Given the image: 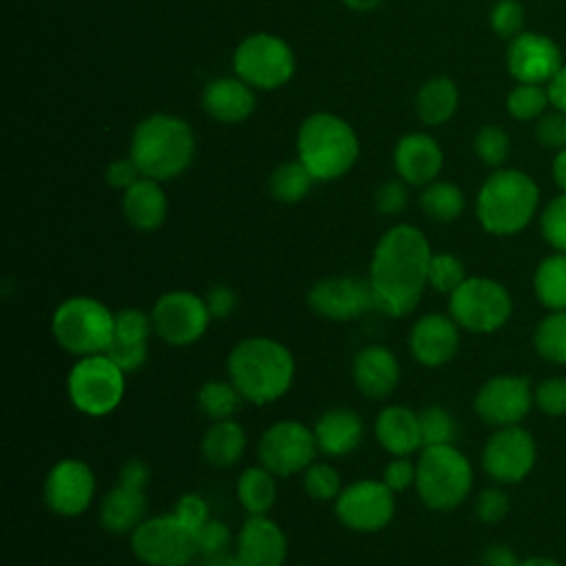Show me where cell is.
<instances>
[{
	"label": "cell",
	"instance_id": "1",
	"mask_svg": "<svg viewBox=\"0 0 566 566\" xmlns=\"http://www.w3.org/2000/svg\"><path fill=\"white\" fill-rule=\"evenodd\" d=\"M431 245L424 232L409 223L391 226L376 241L369 261V287L374 312L387 318L411 314L429 287L427 270Z\"/></svg>",
	"mask_w": 566,
	"mask_h": 566
},
{
	"label": "cell",
	"instance_id": "2",
	"mask_svg": "<svg viewBox=\"0 0 566 566\" xmlns=\"http://www.w3.org/2000/svg\"><path fill=\"white\" fill-rule=\"evenodd\" d=\"M226 378L248 405L279 402L294 385L296 358L292 349L272 336H245L232 345L226 358Z\"/></svg>",
	"mask_w": 566,
	"mask_h": 566
},
{
	"label": "cell",
	"instance_id": "3",
	"mask_svg": "<svg viewBox=\"0 0 566 566\" xmlns=\"http://www.w3.org/2000/svg\"><path fill=\"white\" fill-rule=\"evenodd\" d=\"M539 188L522 170L497 168L478 190L475 214L484 232L493 237H513L522 232L537 214Z\"/></svg>",
	"mask_w": 566,
	"mask_h": 566
},
{
	"label": "cell",
	"instance_id": "4",
	"mask_svg": "<svg viewBox=\"0 0 566 566\" xmlns=\"http://www.w3.org/2000/svg\"><path fill=\"white\" fill-rule=\"evenodd\" d=\"M195 155L190 126L172 115H150L137 124L130 157L144 177L166 181L181 175Z\"/></svg>",
	"mask_w": 566,
	"mask_h": 566
},
{
	"label": "cell",
	"instance_id": "5",
	"mask_svg": "<svg viewBox=\"0 0 566 566\" xmlns=\"http://www.w3.org/2000/svg\"><path fill=\"white\" fill-rule=\"evenodd\" d=\"M475 471L455 444L420 449L416 458V495L424 509L449 513L460 509L473 491Z\"/></svg>",
	"mask_w": 566,
	"mask_h": 566
},
{
	"label": "cell",
	"instance_id": "6",
	"mask_svg": "<svg viewBox=\"0 0 566 566\" xmlns=\"http://www.w3.org/2000/svg\"><path fill=\"white\" fill-rule=\"evenodd\" d=\"M298 161L318 181L343 177L358 157V139L354 128L332 115L314 113L298 128Z\"/></svg>",
	"mask_w": 566,
	"mask_h": 566
},
{
	"label": "cell",
	"instance_id": "7",
	"mask_svg": "<svg viewBox=\"0 0 566 566\" xmlns=\"http://www.w3.org/2000/svg\"><path fill=\"white\" fill-rule=\"evenodd\" d=\"M113 327L115 312L88 294H73L60 301L51 314L53 340L75 358L106 354L113 340Z\"/></svg>",
	"mask_w": 566,
	"mask_h": 566
},
{
	"label": "cell",
	"instance_id": "8",
	"mask_svg": "<svg viewBox=\"0 0 566 566\" xmlns=\"http://www.w3.org/2000/svg\"><path fill=\"white\" fill-rule=\"evenodd\" d=\"M447 312L462 332L489 336L506 327L513 316V296L491 276H467L449 296Z\"/></svg>",
	"mask_w": 566,
	"mask_h": 566
},
{
	"label": "cell",
	"instance_id": "9",
	"mask_svg": "<svg viewBox=\"0 0 566 566\" xmlns=\"http://www.w3.org/2000/svg\"><path fill=\"white\" fill-rule=\"evenodd\" d=\"M126 376L108 354L75 358L66 374V398L88 418L111 416L124 400Z\"/></svg>",
	"mask_w": 566,
	"mask_h": 566
},
{
	"label": "cell",
	"instance_id": "10",
	"mask_svg": "<svg viewBox=\"0 0 566 566\" xmlns=\"http://www.w3.org/2000/svg\"><path fill=\"white\" fill-rule=\"evenodd\" d=\"M128 537L130 553L144 566H192L199 557L195 531L172 511L146 517Z\"/></svg>",
	"mask_w": 566,
	"mask_h": 566
},
{
	"label": "cell",
	"instance_id": "11",
	"mask_svg": "<svg viewBox=\"0 0 566 566\" xmlns=\"http://www.w3.org/2000/svg\"><path fill=\"white\" fill-rule=\"evenodd\" d=\"M155 336L168 347H190L199 343L210 327V312L201 294L186 287L166 290L150 307Z\"/></svg>",
	"mask_w": 566,
	"mask_h": 566
},
{
	"label": "cell",
	"instance_id": "12",
	"mask_svg": "<svg viewBox=\"0 0 566 566\" xmlns=\"http://www.w3.org/2000/svg\"><path fill=\"white\" fill-rule=\"evenodd\" d=\"M318 458L312 427L301 420H276L256 440V460L276 478L301 475Z\"/></svg>",
	"mask_w": 566,
	"mask_h": 566
},
{
	"label": "cell",
	"instance_id": "13",
	"mask_svg": "<svg viewBox=\"0 0 566 566\" xmlns=\"http://www.w3.org/2000/svg\"><path fill=\"white\" fill-rule=\"evenodd\" d=\"M332 504L340 526L360 535L387 528L396 515V493L380 478H358L345 484Z\"/></svg>",
	"mask_w": 566,
	"mask_h": 566
},
{
	"label": "cell",
	"instance_id": "14",
	"mask_svg": "<svg viewBox=\"0 0 566 566\" xmlns=\"http://www.w3.org/2000/svg\"><path fill=\"white\" fill-rule=\"evenodd\" d=\"M537 464V442L522 424L500 427L486 438L480 451L484 475L500 486L524 482Z\"/></svg>",
	"mask_w": 566,
	"mask_h": 566
},
{
	"label": "cell",
	"instance_id": "15",
	"mask_svg": "<svg viewBox=\"0 0 566 566\" xmlns=\"http://www.w3.org/2000/svg\"><path fill=\"white\" fill-rule=\"evenodd\" d=\"M533 389L535 385L528 376L495 374L478 387L473 396V411L493 429L522 424V420L535 407Z\"/></svg>",
	"mask_w": 566,
	"mask_h": 566
},
{
	"label": "cell",
	"instance_id": "16",
	"mask_svg": "<svg viewBox=\"0 0 566 566\" xmlns=\"http://www.w3.org/2000/svg\"><path fill=\"white\" fill-rule=\"evenodd\" d=\"M97 493L93 467L82 458H60L53 462L42 482L44 506L57 517L84 515Z\"/></svg>",
	"mask_w": 566,
	"mask_h": 566
},
{
	"label": "cell",
	"instance_id": "17",
	"mask_svg": "<svg viewBox=\"0 0 566 566\" xmlns=\"http://www.w3.org/2000/svg\"><path fill=\"white\" fill-rule=\"evenodd\" d=\"M234 71L250 86L276 88L292 77L294 55L281 38L254 33L237 46Z\"/></svg>",
	"mask_w": 566,
	"mask_h": 566
},
{
	"label": "cell",
	"instance_id": "18",
	"mask_svg": "<svg viewBox=\"0 0 566 566\" xmlns=\"http://www.w3.org/2000/svg\"><path fill=\"white\" fill-rule=\"evenodd\" d=\"M305 301L312 314L332 323H349L367 312H374L369 281L347 274L314 281L305 294Z\"/></svg>",
	"mask_w": 566,
	"mask_h": 566
},
{
	"label": "cell",
	"instance_id": "19",
	"mask_svg": "<svg viewBox=\"0 0 566 566\" xmlns=\"http://www.w3.org/2000/svg\"><path fill=\"white\" fill-rule=\"evenodd\" d=\"M462 343V329L460 325L442 312H427L416 318V323L409 329V354L411 358L427 367V369H438L449 365Z\"/></svg>",
	"mask_w": 566,
	"mask_h": 566
},
{
	"label": "cell",
	"instance_id": "20",
	"mask_svg": "<svg viewBox=\"0 0 566 566\" xmlns=\"http://www.w3.org/2000/svg\"><path fill=\"white\" fill-rule=\"evenodd\" d=\"M232 553L241 566H285L287 535L270 515H248L234 535Z\"/></svg>",
	"mask_w": 566,
	"mask_h": 566
},
{
	"label": "cell",
	"instance_id": "21",
	"mask_svg": "<svg viewBox=\"0 0 566 566\" xmlns=\"http://www.w3.org/2000/svg\"><path fill=\"white\" fill-rule=\"evenodd\" d=\"M155 334L150 312H144L142 307L128 305L115 310V327H113V340L106 354L113 358V363L124 374L139 371L148 360V343Z\"/></svg>",
	"mask_w": 566,
	"mask_h": 566
},
{
	"label": "cell",
	"instance_id": "22",
	"mask_svg": "<svg viewBox=\"0 0 566 566\" xmlns=\"http://www.w3.org/2000/svg\"><path fill=\"white\" fill-rule=\"evenodd\" d=\"M506 64L517 82L544 84L562 69V53L548 35L522 31L509 44Z\"/></svg>",
	"mask_w": 566,
	"mask_h": 566
},
{
	"label": "cell",
	"instance_id": "23",
	"mask_svg": "<svg viewBox=\"0 0 566 566\" xmlns=\"http://www.w3.org/2000/svg\"><path fill=\"white\" fill-rule=\"evenodd\" d=\"M352 382L369 400H387L400 382V360L387 345L369 343L352 356Z\"/></svg>",
	"mask_w": 566,
	"mask_h": 566
},
{
	"label": "cell",
	"instance_id": "24",
	"mask_svg": "<svg viewBox=\"0 0 566 566\" xmlns=\"http://www.w3.org/2000/svg\"><path fill=\"white\" fill-rule=\"evenodd\" d=\"M318 453L325 458H347L356 453L365 440V420L352 407H329L318 413L312 424Z\"/></svg>",
	"mask_w": 566,
	"mask_h": 566
},
{
	"label": "cell",
	"instance_id": "25",
	"mask_svg": "<svg viewBox=\"0 0 566 566\" xmlns=\"http://www.w3.org/2000/svg\"><path fill=\"white\" fill-rule=\"evenodd\" d=\"M374 438L387 455H413L422 449L418 411L389 402L374 418Z\"/></svg>",
	"mask_w": 566,
	"mask_h": 566
},
{
	"label": "cell",
	"instance_id": "26",
	"mask_svg": "<svg viewBox=\"0 0 566 566\" xmlns=\"http://www.w3.org/2000/svg\"><path fill=\"white\" fill-rule=\"evenodd\" d=\"M442 161L444 157L440 146L424 133L405 135L394 153V164L400 179L411 186H427L436 181L438 172L442 170Z\"/></svg>",
	"mask_w": 566,
	"mask_h": 566
},
{
	"label": "cell",
	"instance_id": "27",
	"mask_svg": "<svg viewBox=\"0 0 566 566\" xmlns=\"http://www.w3.org/2000/svg\"><path fill=\"white\" fill-rule=\"evenodd\" d=\"M148 517L146 491L115 482L99 500V526L113 535H130Z\"/></svg>",
	"mask_w": 566,
	"mask_h": 566
},
{
	"label": "cell",
	"instance_id": "28",
	"mask_svg": "<svg viewBox=\"0 0 566 566\" xmlns=\"http://www.w3.org/2000/svg\"><path fill=\"white\" fill-rule=\"evenodd\" d=\"M122 212L126 221L139 232H153L164 226L168 214V199L159 181L142 177L128 190H124Z\"/></svg>",
	"mask_w": 566,
	"mask_h": 566
},
{
	"label": "cell",
	"instance_id": "29",
	"mask_svg": "<svg viewBox=\"0 0 566 566\" xmlns=\"http://www.w3.org/2000/svg\"><path fill=\"white\" fill-rule=\"evenodd\" d=\"M248 449V433L234 418L214 420L201 436L199 451L206 464L214 469H230L239 464Z\"/></svg>",
	"mask_w": 566,
	"mask_h": 566
},
{
	"label": "cell",
	"instance_id": "30",
	"mask_svg": "<svg viewBox=\"0 0 566 566\" xmlns=\"http://www.w3.org/2000/svg\"><path fill=\"white\" fill-rule=\"evenodd\" d=\"M203 108L219 122L237 124L254 111V93L241 77H219L206 86Z\"/></svg>",
	"mask_w": 566,
	"mask_h": 566
},
{
	"label": "cell",
	"instance_id": "31",
	"mask_svg": "<svg viewBox=\"0 0 566 566\" xmlns=\"http://www.w3.org/2000/svg\"><path fill=\"white\" fill-rule=\"evenodd\" d=\"M276 480L279 478L259 462L245 467L237 475L234 495L245 515H270L279 497Z\"/></svg>",
	"mask_w": 566,
	"mask_h": 566
},
{
	"label": "cell",
	"instance_id": "32",
	"mask_svg": "<svg viewBox=\"0 0 566 566\" xmlns=\"http://www.w3.org/2000/svg\"><path fill=\"white\" fill-rule=\"evenodd\" d=\"M531 287L546 312L566 310V252L544 256L533 270Z\"/></svg>",
	"mask_w": 566,
	"mask_h": 566
},
{
	"label": "cell",
	"instance_id": "33",
	"mask_svg": "<svg viewBox=\"0 0 566 566\" xmlns=\"http://www.w3.org/2000/svg\"><path fill=\"white\" fill-rule=\"evenodd\" d=\"M458 108V88L449 77H431L424 82L416 97V113L418 117L429 124L438 126L444 124Z\"/></svg>",
	"mask_w": 566,
	"mask_h": 566
},
{
	"label": "cell",
	"instance_id": "34",
	"mask_svg": "<svg viewBox=\"0 0 566 566\" xmlns=\"http://www.w3.org/2000/svg\"><path fill=\"white\" fill-rule=\"evenodd\" d=\"M195 402H197V409L210 422H214V420L234 418V413L241 409L245 400L228 378H210L199 385Z\"/></svg>",
	"mask_w": 566,
	"mask_h": 566
},
{
	"label": "cell",
	"instance_id": "35",
	"mask_svg": "<svg viewBox=\"0 0 566 566\" xmlns=\"http://www.w3.org/2000/svg\"><path fill=\"white\" fill-rule=\"evenodd\" d=\"M533 352L551 363V365H566V310L546 312L531 334Z\"/></svg>",
	"mask_w": 566,
	"mask_h": 566
},
{
	"label": "cell",
	"instance_id": "36",
	"mask_svg": "<svg viewBox=\"0 0 566 566\" xmlns=\"http://www.w3.org/2000/svg\"><path fill=\"white\" fill-rule=\"evenodd\" d=\"M420 208L429 219L451 223L464 210V195L451 181H431L420 195Z\"/></svg>",
	"mask_w": 566,
	"mask_h": 566
},
{
	"label": "cell",
	"instance_id": "37",
	"mask_svg": "<svg viewBox=\"0 0 566 566\" xmlns=\"http://www.w3.org/2000/svg\"><path fill=\"white\" fill-rule=\"evenodd\" d=\"M312 181L316 179L301 161H285L270 175V195L281 203H298L307 197Z\"/></svg>",
	"mask_w": 566,
	"mask_h": 566
},
{
	"label": "cell",
	"instance_id": "38",
	"mask_svg": "<svg viewBox=\"0 0 566 566\" xmlns=\"http://www.w3.org/2000/svg\"><path fill=\"white\" fill-rule=\"evenodd\" d=\"M422 449L438 447V444H455L458 440V420L455 416L442 405H427L418 409Z\"/></svg>",
	"mask_w": 566,
	"mask_h": 566
},
{
	"label": "cell",
	"instance_id": "39",
	"mask_svg": "<svg viewBox=\"0 0 566 566\" xmlns=\"http://www.w3.org/2000/svg\"><path fill=\"white\" fill-rule=\"evenodd\" d=\"M301 484L305 495L314 502H334L345 486L336 467L318 458L301 473Z\"/></svg>",
	"mask_w": 566,
	"mask_h": 566
},
{
	"label": "cell",
	"instance_id": "40",
	"mask_svg": "<svg viewBox=\"0 0 566 566\" xmlns=\"http://www.w3.org/2000/svg\"><path fill=\"white\" fill-rule=\"evenodd\" d=\"M467 268L462 259L453 252H433L427 270V283L433 292L449 296L464 279H467Z\"/></svg>",
	"mask_w": 566,
	"mask_h": 566
},
{
	"label": "cell",
	"instance_id": "41",
	"mask_svg": "<svg viewBox=\"0 0 566 566\" xmlns=\"http://www.w3.org/2000/svg\"><path fill=\"white\" fill-rule=\"evenodd\" d=\"M551 97H548V88H544L542 84H524L520 82L506 97V111L522 122L528 119H539L544 115V111L548 108Z\"/></svg>",
	"mask_w": 566,
	"mask_h": 566
},
{
	"label": "cell",
	"instance_id": "42",
	"mask_svg": "<svg viewBox=\"0 0 566 566\" xmlns=\"http://www.w3.org/2000/svg\"><path fill=\"white\" fill-rule=\"evenodd\" d=\"M539 232L553 252H566V192L544 206L539 212Z\"/></svg>",
	"mask_w": 566,
	"mask_h": 566
},
{
	"label": "cell",
	"instance_id": "43",
	"mask_svg": "<svg viewBox=\"0 0 566 566\" xmlns=\"http://www.w3.org/2000/svg\"><path fill=\"white\" fill-rule=\"evenodd\" d=\"M195 542H197L199 557H212V555L232 553L234 535L223 520L210 517L206 524H201L195 531Z\"/></svg>",
	"mask_w": 566,
	"mask_h": 566
},
{
	"label": "cell",
	"instance_id": "44",
	"mask_svg": "<svg viewBox=\"0 0 566 566\" xmlns=\"http://www.w3.org/2000/svg\"><path fill=\"white\" fill-rule=\"evenodd\" d=\"M535 409L548 418L566 416V376H548L533 389Z\"/></svg>",
	"mask_w": 566,
	"mask_h": 566
},
{
	"label": "cell",
	"instance_id": "45",
	"mask_svg": "<svg viewBox=\"0 0 566 566\" xmlns=\"http://www.w3.org/2000/svg\"><path fill=\"white\" fill-rule=\"evenodd\" d=\"M473 146H475L478 157L486 166H493V168L502 166L506 161V157H509V150H511V142H509L506 130H502L500 126H493V124L482 126L478 130Z\"/></svg>",
	"mask_w": 566,
	"mask_h": 566
},
{
	"label": "cell",
	"instance_id": "46",
	"mask_svg": "<svg viewBox=\"0 0 566 566\" xmlns=\"http://www.w3.org/2000/svg\"><path fill=\"white\" fill-rule=\"evenodd\" d=\"M511 511V500L504 486L491 484L478 491L473 500V513L482 524H500Z\"/></svg>",
	"mask_w": 566,
	"mask_h": 566
},
{
	"label": "cell",
	"instance_id": "47",
	"mask_svg": "<svg viewBox=\"0 0 566 566\" xmlns=\"http://www.w3.org/2000/svg\"><path fill=\"white\" fill-rule=\"evenodd\" d=\"M524 27V7L520 0H497L491 9V29L504 38L513 40L522 33Z\"/></svg>",
	"mask_w": 566,
	"mask_h": 566
},
{
	"label": "cell",
	"instance_id": "48",
	"mask_svg": "<svg viewBox=\"0 0 566 566\" xmlns=\"http://www.w3.org/2000/svg\"><path fill=\"white\" fill-rule=\"evenodd\" d=\"M380 480L398 495L416 486V460L411 455H389V462L382 467Z\"/></svg>",
	"mask_w": 566,
	"mask_h": 566
},
{
	"label": "cell",
	"instance_id": "49",
	"mask_svg": "<svg viewBox=\"0 0 566 566\" xmlns=\"http://www.w3.org/2000/svg\"><path fill=\"white\" fill-rule=\"evenodd\" d=\"M535 139L544 148L562 150L566 148V113H544L535 124Z\"/></svg>",
	"mask_w": 566,
	"mask_h": 566
},
{
	"label": "cell",
	"instance_id": "50",
	"mask_svg": "<svg viewBox=\"0 0 566 566\" xmlns=\"http://www.w3.org/2000/svg\"><path fill=\"white\" fill-rule=\"evenodd\" d=\"M172 513L190 528L197 531L201 524H206L212 515H210V506L208 500L199 493H184L177 497Z\"/></svg>",
	"mask_w": 566,
	"mask_h": 566
},
{
	"label": "cell",
	"instance_id": "51",
	"mask_svg": "<svg viewBox=\"0 0 566 566\" xmlns=\"http://www.w3.org/2000/svg\"><path fill=\"white\" fill-rule=\"evenodd\" d=\"M374 206L380 214L394 217L400 214L407 206V188L402 179H389L385 184L378 186V190L374 192Z\"/></svg>",
	"mask_w": 566,
	"mask_h": 566
},
{
	"label": "cell",
	"instance_id": "52",
	"mask_svg": "<svg viewBox=\"0 0 566 566\" xmlns=\"http://www.w3.org/2000/svg\"><path fill=\"white\" fill-rule=\"evenodd\" d=\"M203 301L208 305V312L212 316V321H221L234 314L237 305H239V296L234 292V287L226 285V283H214L206 290Z\"/></svg>",
	"mask_w": 566,
	"mask_h": 566
},
{
	"label": "cell",
	"instance_id": "53",
	"mask_svg": "<svg viewBox=\"0 0 566 566\" xmlns=\"http://www.w3.org/2000/svg\"><path fill=\"white\" fill-rule=\"evenodd\" d=\"M142 170L137 168L135 159L128 157V159H115L108 164L106 168V181L117 188V190H128L133 184H137L142 179Z\"/></svg>",
	"mask_w": 566,
	"mask_h": 566
},
{
	"label": "cell",
	"instance_id": "54",
	"mask_svg": "<svg viewBox=\"0 0 566 566\" xmlns=\"http://www.w3.org/2000/svg\"><path fill=\"white\" fill-rule=\"evenodd\" d=\"M117 482L133 486V489H142L146 491L148 482H150V467L146 460L142 458H128L122 462V467L117 469Z\"/></svg>",
	"mask_w": 566,
	"mask_h": 566
},
{
	"label": "cell",
	"instance_id": "55",
	"mask_svg": "<svg viewBox=\"0 0 566 566\" xmlns=\"http://www.w3.org/2000/svg\"><path fill=\"white\" fill-rule=\"evenodd\" d=\"M517 564H520L517 553L502 542L489 544L480 553V566H517Z\"/></svg>",
	"mask_w": 566,
	"mask_h": 566
},
{
	"label": "cell",
	"instance_id": "56",
	"mask_svg": "<svg viewBox=\"0 0 566 566\" xmlns=\"http://www.w3.org/2000/svg\"><path fill=\"white\" fill-rule=\"evenodd\" d=\"M548 97H551V104L566 113V64H562V69L555 73V77L548 82Z\"/></svg>",
	"mask_w": 566,
	"mask_h": 566
},
{
	"label": "cell",
	"instance_id": "57",
	"mask_svg": "<svg viewBox=\"0 0 566 566\" xmlns=\"http://www.w3.org/2000/svg\"><path fill=\"white\" fill-rule=\"evenodd\" d=\"M551 175H553V181L557 184V188L562 192H566V148L557 150L553 166H551Z\"/></svg>",
	"mask_w": 566,
	"mask_h": 566
},
{
	"label": "cell",
	"instance_id": "58",
	"mask_svg": "<svg viewBox=\"0 0 566 566\" xmlns=\"http://www.w3.org/2000/svg\"><path fill=\"white\" fill-rule=\"evenodd\" d=\"M197 566H241L234 553H223V555H212V557H199Z\"/></svg>",
	"mask_w": 566,
	"mask_h": 566
},
{
	"label": "cell",
	"instance_id": "59",
	"mask_svg": "<svg viewBox=\"0 0 566 566\" xmlns=\"http://www.w3.org/2000/svg\"><path fill=\"white\" fill-rule=\"evenodd\" d=\"M517 566H564V564L557 562L555 557H548V555H528V557L520 559Z\"/></svg>",
	"mask_w": 566,
	"mask_h": 566
},
{
	"label": "cell",
	"instance_id": "60",
	"mask_svg": "<svg viewBox=\"0 0 566 566\" xmlns=\"http://www.w3.org/2000/svg\"><path fill=\"white\" fill-rule=\"evenodd\" d=\"M349 9H356V11H367V9H374L376 4H380L382 0H343Z\"/></svg>",
	"mask_w": 566,
	"mask_h": 566
},
{
	"label": "cell",
	"instance_id": "61",
	"mask_svg": "<svg viewBox=\"0 0 566 566\" xmlns=\"http://www.w3.org/2000/svg\"><path fill=\"white\" fill-rule=\"evenodd\" d=\"M296 566H303V564H296Z\"/></svg>",
	"mask_w": 566,
	"mask_h": 566
}]
</instances>
